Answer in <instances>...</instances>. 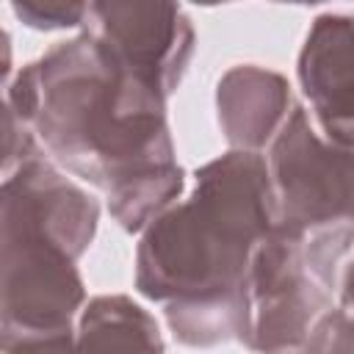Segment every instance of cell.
I'll return each instance as SVG.
<instances>
[{
    "mask_svg": "<svg viewBox=\"0 0 354 354\" xmlns=\"http://www.w3.org/2000/svg\"><path fill=\"white\" fill-rule=\"evenodd\" d=\"M6 105L61 169L105 194L124 232H144L185 188L166 94L113 61L86 30L6 80Z\"/></svg>",
    "mask_w": 354,
    "mask_h": 354,
    "instance_id": "obj_1",
    "label": "cell"
},
{
    "mask_svg": "<svg viewBox=\"0 0 354 354\" xmlns=\"http://www.w3.org/2000/svg\"><path fill=\"white\" fill-rule=\"evenodd\" d=\"M274 224L268 160L254 149H230L196 169L185 202L147 224L136 249V288L160 304L246 288L254 249Z\"/></svg>",
    "mask_w": 354,
    "mask_h": 354,
    "instance_id": "obj_2",
    "label": "cell"
},
{
    "mask_svg": "<svg viewBox=\"0 0 354 354\" xmlns=\"http://www.w3.org/2000/svg\"><path fill=\"white\" fill-rule=\"evenodd\" d=\"M0 348L6 354L75 348L72 324L86 301L80 257L55 238L14 221H0Z\"/></svg>",
    "mask_w": 354,
    "mask_h": 354,
    "instance_id": "obj_3",
    "label": "cell"
},
{
    "mask_svg": "<svg viewBox=\"0 0 354 354\" xmlns=\"http://www.w3.org/2000/svg\"><path fill=\"white\" fill-rule=\"evenodd\" d=\"M268 174L277 224L299 232L354 227V147L321 138L299 105L271 141Z\"/></svg>",
    "mask_w": 354,
    "mask_h": 354,
    "instance_id": "obj_4",
    "label": "cell"
},
{
    "mask_svg": "<svg viewBox=\"0 0 354 354\" xmlns=\"http://www.w3.org/2000/svg\"><path fill=\"white\" fill-rule=\"evenodd\" d=\"M252 335L246 348H304L315 321L332 307V288L313 268L304 232L274 224L257 243L249 271Z\"/></svg>",
    "mask_w": 354,
    "mask_h": 354,
    "instance_id": "obj_5",
    "label": "cell"
},
{
    "mask_svg": "<svg viewBox=\"0 0 354 354\" xmlns=\"http://www.w3.org/2000/svg\"><path fill=\"white\" fill-rule=\"evenodd\" d=\"M86 33L166 97L194 55V25L177 0H88Z\"/></svg>",
    "mask_w": 354,
    "mask_h": 354,
    "instance_id": "obj_6",
    "label": "cell"
},
{
    "mask_svg": "<svg viewBox=\"0 0 354 354\" xmlns=\"http://www.w3.org/2000/svg\"><path fill=\"white\" fill-rule=\"evenodd\" d=\"M296 75L321 133L335 144L354 147V17H315Z\"/></svg>",
    "mask_w": 354,
    "mask_h": 354,
    "instance_id": "obj_7",
    "label": "cell"
},
{
    "mask_svg": "<svg viewBox=\"0 0 354 354\" xmlns=\"http://www.w3.org/2000/svg\"><path fill=\"white\" fill-rule=\"evenodd\" d=\"M293 108L288 80L266 66L238 64L216 86L218 127L232 149L260 152L274 141Z\"/></svg>",
    "mask_w": 354,
    "mask_h": 354,
    "instance_id": "obj_8",
    "label": "cell"
},
{
    "mask_svg": "<svg viewBox=\"0 0 354 354\" xmlns=\"http://www.w3.org/2000/svg\"><path fill=\"white\" fill-rule=\"evenodd\" d=\"M166 324L183 346H218L249 343L252 335V293L249 285L202 299L166 301Z\"/></svg>",
    "mask_w": 354,
    "mask_h": 354,
    "instance_id": "obj_9",
    "label": "cell"
},
{
    "mask_svg": "<svg viewBox=\"0 0 354 354\" xmlns=\"http://www.w3.org/2000/svg\"><path fill=\"white\" fill-rule=\"evenodd\" d=\"M75 348L80 351H163L166 340L158 321L124 293L94 296L77 321Z\"/></svg>",
    "mask_w": 354,
    "mask_h": 354,
    "instance_id": "obj_10",
    "label": "cell"
},
{
    "mask_svg": "<svg viewBox=\"0 0 354 354\" xmlns=\"http://www.w3.org/2000/svg\"><path fill=\"white\" fill-rule=\"evenodd\" d=\"M11 8L33 30H66L86 22L88 0H11Z\"/></svg>",
    "mask_w": 354,
    "mask_h": 354,
    "instance_id": "obj_11",
    "label": "cell"
},
{
    "mask_svg": "<svg viewBox=\"0 0 354 354\" xmlns=\"http://www.w3.org/2000/svg\"><path fill=\"white\" fill-rule=\"evenodd\" d=\"M301 351H354V315L343 307H329L310 329Z\"/></svg>",
    "mask_w": 354,
    "mask_h": 354,
    "instance_id": "obj_12",
    "label": "cell"
},
{
    "mask_svg": "<svg viewBox=\"0 0 354 354\" xmlns=\"http://www.w3.org/2000/svg\"><path fill=\"white\" fill-rule=\"evenodd\" d=\"M3 127H6V158H3V174H8L11 169H17L25 158L41 152L39 144H36V133L33 127L19 119L8 105H6V113H3Z\"/></svg>",
    "mask_w": 354,
    "mask_h": 354,
    "instance_id": "obj_13",
    "label": "cell"
},
{
    "mask_svg": "<svg viewBox=\"0 0 354 354\" xmlns=\"http://www.w3.org/2000/svg\"><path fill=\"white\" fill-rule=\"evenodd\" d=\"M337 296H340L337 307H343L348 315H354V249L343 263V271L337 279Z\"/></svg>",
    "mask_w": 354,
    "mask_h": 354,
    "instance_id": "obj_14",
    "label": "cell"
},
{
    "mask_svg": "<svg viewBox=\"0 0 354 354\" xmlns=\"http://www.w3.org/2000/svg\"><path fill=\"white\" fill-rule=\"evenodd\" d=\"M271 3H290V6H318V3H329V0H271Z\"/></svg>",
    "mask_w": 354,
    "mask_h": 354,
    "instance_id": "obj_15",
    "label": "cell"
},
{
    "mask_svg": "<svg viewBox=\"0 0 354 354\" xmlns=\"http://www.w3.org/2000/svg\"><path fill=\"white\" fill-rule=\"evenodd\" d=\"M194 6H221V3H232V0H188Z\"/></svg>",
    "mask_w": 354,
    "mask_h": 354,
    "instance_id": "obj_16",
    "label": "cell"
}]
</instances>
